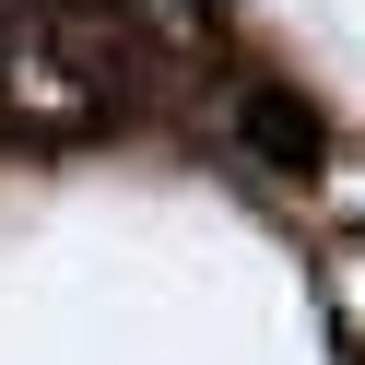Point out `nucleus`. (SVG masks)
<instances>
[{
  "label": "nucleus",
  "instance_id": "7ed1b4c3",
  "mask_svg": "<svg viewBox=\"0 0 365 365\" xmlns=\"http://www.w3.org/2000/svg\"><path fill=\"white\" fill-rule=\"evenodd\" d=\"M330 307H341V330H354V354H365V236H341V259H330Z\"/></svg>",
  "mask_w": 365,
  "mask_h": 365
},
{
  "label": "nucleus",
  "instance_id": "f257e3e1",
  "mask_svg": "<svg viewBox=\"0 0 365 365\" xmlns=\"http://www.w3.org/2000/svg\"><path fill=\"white\" fill-rule=\"evenodd\" d=\"M212 118H224V142H236L271 189H307V165L341 142V130L318 118V95H307V83H283V71H224Z\"/></svg>",
  "mask_w": 365,
  "mask_h": 365
},
{
  "label": "nucleus",
  "instance_id": "20e7f679",
  "mask_svg": "<svg viewBox=\"0 0 365 365\" xmlns=\"http://www.w3.org/2000/svg\"><path fill=\"white\" fill-rule=\"evenodd\" d=\"M0 130H12V48H0Z\"/></svg>",
  "mask_w": 365,
  "mask_h": 365
},
{
  "label": "nucleus",
  "instance_id": "f03ea898",
  "mask_svg": "<svg viewBox=\"0 0 365 365\" xmlns=\"http://www.w3.org/2000/svg\"><path fill=\"white\" fill-rule=\"evenodd\" d=\"M294 200H307V224H330V236H365V153L330 142V153L307 165V189H294Z\"/></svg>",
  "mask_w": 365,
  "mask_h": 365
}]
</instances>
